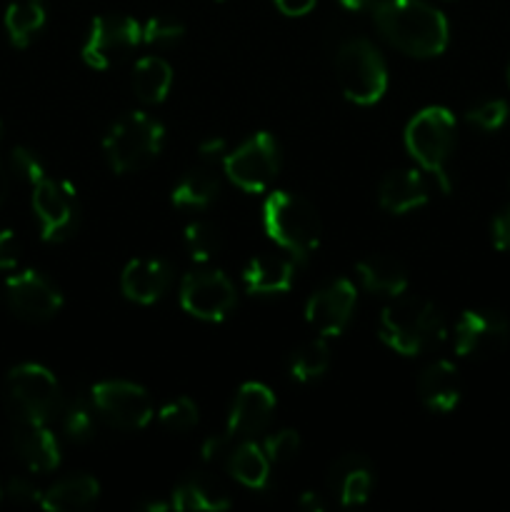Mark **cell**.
I'll use <instances>...</instances> for the list:
<instances>
[{"label":"cell","mask_w":510,"mask_h":512,"mask_svg":"<svg viewBox=\"0 0 510 512\" xmlns=\"http://www.w3.org/2000/svg\"><path fill=\"white\" fill-rule=\"evenodd\" d=\"M373 20L393 48L413 58H435L448 48V20L423 0H378Z\"/></svg>","instance_id":"cell-1"},{"label":"cell","mask_w":510,"mask_h":512,"mask_svg":"<svg viewBox=\"0 0 510 512\" xmlns=\"http://www.w3.org/2000/svg\"><path fill=\"white\" fill-rule=\"evenodd\" d=\"M13 165L33 188V210L45 243H63L78 228V193L68 180H53L38 155L28 148L13 150Z\"/></svg>","instance_id":"cell-2"},{"label":"cell","mask_w":510,"mask_h":512,"mask_svg":"<svg viewBox=\"0 0 510 512\" xmlns=\"http://www.w3.org/2000/svg\"><path fill=\"white\" fill-rule=\"evenodd\" d=\"M380 338L395 353L413 358L445 338L443 315L430 300L398 295L380 315Z\"/></svg>","instance_id":"cell-3"},{"label":"cell","mask_w":510,"mask_h":512,"mask_svg":"<svg viewBox=\"0 0 510 512\" xmlns=\"http://www.w3.org/2000/svg\"><path fill=\"white\" fill-rule=\"evenodd\" d=\"M263 228L273 243L300 260L318 250L323 235V223L313 205L288 190H275L265 198Z\"/></svg>","instance_id":"cell-4"},{"label":"cell","mask_w":510,"mask_h":512,"mask_svg":"<svg viewBox=\"0 0 510 512\" xmlns=\"http://www.w3.org/2000/svg\"><path fill=\"white\" fill-rule=\"evenodd\" d=\"M455 130V115L440 105L420 110L405 128V148L425 173L438 180L443 193H450L448 160L455 148Z\"/></svg>","instance_id":"cell-5"},{"label":"cell","mask_w":510,"mask_h":512,"mask_svg":"<svg viewBox=\"0 0 510 512\" xmlns=\"http://www.w3.org/2000/svg\"><path fill=\"white\" fill-rule=\"evenodd\" d=\"M335 75L345 98L355 105H373L388 90V68L370 40L353 38L335 53Z\"/></svg>","instance_id":"cell-6"},{"label":"cell","mask_w":510,"mask_h":512,"mask_svg":"<svg viewBox=\"0 0 510 512\" xmlns=\"http://www.w3.org/2000/svg\"><path fill=\"white\" fill-rule=\"evenodd\" d=\"M165 130L153 115L128 113L108 130L103 140L105 158L115 173H130L148 165L160 153Z\"/></svg>","instance_id":"cell-7"},{"label":"cell","mask_w":510,"mask_h":512,"mask_svg":"<svg viewBox=\"0 0 510 512\" xmlns=\"http://www.w3.org/2000/svg\"><path fill=\"white\" fill-rule=\"evenodd\" d=\"M5 400L18 423H48L60 410V383L48 368L23 363L10 370Z\"/></svg>","instance_id":"cell-8"},{"label":"cell","mask_w":510,"mask_h":512,"mask_svg":"<svg viewBox=\"0 0 510 512\" xmlns=\"http://www.w3.org/2000/svg\"><path fill=\"white\" fill-rule=\"evenodd\" d=\"M223 170L245 193H265L280 170L278 140L270 133H255L223 158Z\"/></svg>","instance_id":"cell-9"},{"label":"cell","mask_w":510,"mask_h":512,"mask_svg":"<svg viewBox=\"0 0 510 512\" xmlns=\"http://www.w3.org/2000/svg\"><path fill=\"white\" fill-rule=\"evenodd\" d=\"M143 43V25L128 15H100L90 25L83 45V60L90 68H113L133 48Z\"/></svg>","instance_id":"cell-10"},{"label":"cell","mask_w":510,"mask_h":512,"mask_svg":"<svg viewBox=\"0 0 510 512\" xmlns=\"http://www.w3.org/2000/svg\"><path fill=\"white\" fill-rule=\"evenodd\" d=\"M238 303L233 283L220 270H195L180 283V305L193 318L220 323Z\"/></svg>","instance_id":"cell-11"},{"label":"cell","mask_w":510,"mask_h":512,"mask_svg":"<svg viewBox=\"0 0 510 512\" xmlns=\"http://www.w3.org/2000/svg\"><path fill=\"white\" fill-rule=\"evenodd\" d=\"M95 410L108 423L123 430H143L153 420V403L140 385L125 380H105L90 390Z\"/></svg>","instance_id":"cell-12"},{"label":"cell","mask_w":510,"mask_h":512,"mask_svg":"<svg viewBox=\"0 0 510 512\" xmlns=\"http://www.w3.org/2000/svg\"><path fill=\"white\" fill-rule=\"evenodd\" d=\"M508 318L498 310H465L455 323V353L460 358H490L508 345Z\"/></svg>","instance_id":"cell-13"},{"label":"cell","mask_w":510,"mask_h":512,"mask_svg":"<svg viewBox=\"0 0 510 512\" xmlns=\"http://www.w3.org/2000/svg\"><path fill=\"white\" fill-rule=\"evenodd\" d=\"M8 303L15 310V315L30 323H43L50 320L60 308H63V295L38 270H20L10 275L8 283Z\"/></svg>","instance_id":"cell-14"},{"label":"cell","mask_w":510,"mask_h":512,"mask_svg":"<svg viewBox=\"0 0 510 512\" xmlns=\"http://www.w3.org/2000/svg\"><path fill=\"white\" fill-rule=\"evenodd\" d=\"M355 300H358L355 285L348 278H338L330 285H325V288H320L308 300V305H305V320L323 338H338L348 328L350 318H353Z\"/></svg>","instance_id":"cell-15"},{"label":"cell","mask_w":510,"mask_h":512,"mask_svg":"<svg viewBox=\"0 0 510 512\" xmlns=\"http://www.w3.org/2000/svg\"><path fill=\"white\" fill-rule=\"evenodd\" d=\"M275 413V395L268 385L263 383H245L240 385L235 395L233 410L228 418V438H255L268 428Z\"/></svg>","instance_id":"cell-16"},{"label":"cell","mask_w":510,"mask_h":512,"mask_svg":"<svg viewBox=\"0 0 510 512\" xmlns=\"http://www.w3.org/2000/svg\"><path fill=\"white\" fill-rule=\"evenodd\" d=\"M170 285V268L168 263L158 258H138L125 265L120 275V288L123 295L133 303L153 305L155 300L163 298V293Z\"/></svg>","instance_id":"cell-17"},{"label":"cell","mask_w":510,"mask_h":512,"mask_svg":"<svg viewBox=\"0 0 510 512\" xmlns=\"http://www.w3.org/2000/svg\"><path fill=\"white\" fill-rule=\"evenodd\" d=\"M328 485L333 493H338L340 505H345V508L363 505L373 490V468L363 455H343L330 468Z\"/></svg>","instance_id":"cell-18"},{"label":"cell","mask_w":510,"mask_h":512,"mask_svg":"<svg viewBox=\"0 0 510 512\" xmlns=\"http://www.w3.org/2000/svg\"><path fill=\"white\" fill-rule=\"evenodd\" d=\"M430 190L420 170H395L388 173L380 183L378 200L380 208L393 215H403L408 210L420 208L428 203Z\"/></svg>","instance_id":"cell-19"},{"label":"cell","mask_w":510,"mask_h":512,"mask_svg":"<svg viewBox=\"0 0 510 512\" xmlns=\"http://www.w3.org/2000/svg\"><path fill=\"white\" fill-rule=\"evenodd\" d=\"M15 453L33 473H50L60 465V445L45 423H18Z\"/></svg>","instance_id":"cell-20"},{"label":"cell","mask_w":510,"mask_h":512,"mask_svg":"<svg viewBox=\"0 0 510 512\" xmlns=\"http://www.w3.org/2000/svg\"><path fill=\"white\" fill-rule=\"evenodd\" d=\"M418 393L433 413H450L460 403L458 368L448 360L428 365L418 380Z\"/></svg>","instance_id":"cell-21"},{"label":"cell","mask_w":510,"mask_h":512,"mask_svg":"<svg viewBox=\"0 0 510 512\" xmlns=\"http://www.w3.org/2000/svg\"><path fill=\"white\" fill-rule=\"evenodd\" d=\"M293 278V260L283 258V255H258L243 270V283L253 295L288 293Z\"/></svg>","instance_id":"cell-22"},{"label":"cell","mask_w":510,"mask_h":512,"mask_svg":"<svg viewBox=\"0 0 510 512\" xmlns=\"http://www.w3.org/2000/svg\"><path fill=\"white\" fill-rule=\"evenodd\" d=\"M355 270H358L363 288L375 295L398 298L408 290V270L400 260L390 258V255H368L355 265Z\"/></svg>","instance_id":"cell-23"},{"label":"cell","mask_w":510,"mask_h":512,"mask_svg":"<svg viewBox=\"0 0 510 512\" xmlns=\"http://www.w3.org/2000/svg\"><path fill=\"white\" fill-rule=\"evenodd\" d=\"M100 483L90 475H75V478H65L40 493L38 505L50 512H65V510H85L98 500Z\"/></svg>","instance_id":"cell-24"},{"label":"cell","mask_w":510,"mask_h":512,"mask_svg":"<svg viewBox=\"0 0 510 512\" xmlns=\"http://www.w3.org/2000/svg\"><path fill=\"white\" fill-rule=\"evenodd\" d=\"M170 85H173V68L160 55H145L135 63L133 88L143 103L158 105L168 98Z\"/></svg>","instance_id":"cell-25"},{"label":"cell","mask_w":510,"mask_h":512,"mask_svg":"<svg viewBox=\"0 0 510 512\" xmlns=\"http://www.w3.org/2000/svg\"><path fill=\"white\" fill-rule=\"evenodd\" d=\"M230 475L250 490H265L270 483V458L253 440H243L228 460Z\"/></svg>","instance_id":"cell-26"},{"label":"cell","mask_w":510,"mask_h":512,"mask_svg":"<svg viewBox=\"0 0 510 512\" xmlns=\"http://www.w3.org/2000/svg\"><path fill=\"white\" fill-rule=\"evenodd\" d=\"M220 193V180L213 170L208 168H198V170H190L188 175L180 178V183L173 188V200L175 208H183V210H203L218 198Z\"/></svg>","instance_id":"cell-27"},{"label":"cell","mask_w":510,"mask_h":512,"mask_svg":"<svg viewBox=\"0 0 510 512\" xmlns=\"http://www.w3.org/2000/svg\"><path fill=\"white\" fill-rule=\"evenodd\" d=\"M175 510H228L233 505V500L228 498L223 488H218L215 483L205 478H193L185 480L183 485H178L170 500Z\"/></svg>","instance_id":"cell-28"},{"label":"cell","mask_w":510,"mask_h":512,"mask_svg":"<svg viewBox=\"0 0 510 512\" xmlns=\"http://www.w3.org/2000/svg\"><path fill=\"white\" fill-rule=\"evenodd\" d=\"M45 25L43 0H15L5 13V28H8L10 43L15 48H28L30 40L40 33Z\"/></svg>","instance_id":"cell-29"},{"label":"cell","mask_w":510,"mask_h":512,"mask_svg":"<svg viewBox=\"0 0 510 512\" xmlns=\"http://www.w3.org/2000/svg\"><path fill=\"white\" fill-rule=\"evenodd\" d=\"M330 368V348L325 343V338L310 340L303 348L295 350V355L290 358V378L298 380V383H313L320 375H325V370Z\"/></svg>","instance_id":"cell-30"},{"label":"cell","mask_w":510,"mask_h":512,"mask_svg":"<svg viewBox=\"0 0 510 512\" xmlns=\"http://www.w3.org/2000/svg\"><path fill=\"white\" fill-rule=\"evenodd\" d=\"M185 248L195 263H208L220 250V233L210 223L195 220L185 228Z\"/></svg>","instance_id":"cell-31"},{"label":"cell","mask_w":510,"mask_h":512,"mask_svg":"<svg viewBox=\"0 0 510 512\" xmlns=\"http://www.w3.org/2000/svg\"><path fill=\"white\" fill-rule=\"evenodd\" d=\"M93 398H73L63 408V430L70 440H88L95 430Z\"/></svg>","instance_id":"cell-32"},{"label":"cell","mask_w":510,"mask_h":512,"mask_svg":"<svg viewBox=\"0 0 510 512\" xmlns=\"http://www.w3.org/2000/svg\"><path fill=\"white\" fill-rule=\"evenodd\" d=\"M158 418L163 428H168L170 433H185V430L198 425V405L190 398H175L160 408Z\"/></svg>","instance_id":"cell-33"},{"label":"cell","mask_w":510,"mask_h":512,"mask_svg":"<svg viewBox=\"0 0 510 512\" xmlns=\"http://www.w3.org/2000/svg\"><path fill=\"white\" fill-rule=\"evenodd\" d=\"M185 35V28L168 18H150L143 25V43L148 45H175Z\"/></svg>","instance_id":"cell-34"},{"label":"cell","mask_w":510,"mask_h":512,"mask_svg":"<svg viewBox=\"0 0 510 512\" xmlns=\"http://www.w3.org/2000/svg\"><path fill=\"white\" fill-rule=\"evenodd\" d=\"M263 450L270 458V463H288V460H293L298 455L300 435L295 430H280V433L265 438Z\"/></svg>","instance_id":"cell-35"},{"label":"cell","mask_w":510,"mask_h":512,"mask_svg":"<svg viewBox=\"0 0 510 512\" xmlns=\"http://www.w3.org/2000/svg\"><path fill=\"white\" fill-rule=\"evenodd\" d=\"M508 118V103L505 100H485L468 110V120L480 130H498Z\"/></svg>","instance_id":"cell-36"},{"label":"cell","mask_w":510,"mask_h":512,"mask_svg":"<svg viewBox=\"0 0 510 512\" xmlns=\"http://www.w3.org/2000/svg\"><path fill=\"white\" fill-rule=\"evenodd\" d=\"M20 260V245L13 230H0V270H13Z\"/></svg>","instance_id":"cell-37"},{"label":"cell","mask_w":510,"mask_h":512,"mask_svg":"<svg viewBox=\"0 0 510 512\" xmlns=\"http://www.w3.org/2000/svg\"><path fill=\"white\" fill-rule=\"evenodd\" d=\"M493 243L495 248L508 253L510 250V205L505 210H500L493 220Z\"/></svg>","instance_id":"cell-38"},{"label":"cell","mask_w":510,"mask_h":512,"mask_svg":"<svg viewBox=\"0 0 510 512\" xmlns=\"http://www.w3.org/2000/svg\"><path fill=\"white\" fill-rule=\"evenodd\" d=\"M8 495L13 500H18V503H33V500H35V503H38V500H40L38 490H35L33 485H30L25 478H13V480H10V483H8Z\"/></svg>","instance_id":"cell-39"},{"label":"cell","mask_w":510,"mask_h":512,"mask_svg":"<svg viewBox=\"0 0 510 512\" xmlns=\"http://www.w3.org/2000/svg\"><path fill=\"white\" fill-rule=\"evenodd\" d=\"M228 440H230L228 433H225V435H210V438L203 443V448H200L205 463H210V460L218 458V455L225 450V445H228Z\"/></svg>","instance_id":"cell-40"},{"label":"cell","mask_w":510,"mask_h":512,"mask_svg":"<svg viewBox=\"0 0 510 512\" xmlns=\"http://www.w3.org/2000/svg\"><path fill=\"white\" fill-rule=\"evenodd\" d=\"M275 5L280 8V13L285 15H305L315 8V0H275Z\"/></svg>","instance_id":"cell-41"},{"label":"cell","mask_w":510,"mask_h":512,"mask_svg":"<svg viewBox=\"0 0 510 512\" xmlns=\"http://www.w3.org/2000/svg\"><path fill=\"white\" fill-rule=\"evenodd\" d=\"M198 150H200V155H203V158H208V160H218V158H225V155H228L223 138L203 140Z\"/></svg>","instance_id":"cell-42"},{"label":"cell","mask_w":510,"mask_h":512,"mask_svg":"<svg viewBox=\"0 0 510 512\" xmlns=\"http://www.w3.org/2000/svg\"><path fill=\"white\" fill-rule=\"evenodd\" d=\"M300 508L308 510V512H323L325 503H323V498H320V495L303 493V495H300Z\"/></svg>","instance_id":"cell-43"},{"label":"cell","mask_w":510,"mask_h":512,"mask_svg":"<svg viewBox=\"0 0 510 512\" xmlns=\"http://www.w3.org/2000/svg\"><path fill=\"white\" fill-rule=\"evenodd\" d=\"M340 5L358 13V10H365V8H370V5H375V0H340Z\"/></svg>","instance_id":"cell-44"},{"label":"cell","mask_w":510,"mask_h":512,"mask_svg":"<svg viewBox=\"0 0 510 512\" xmlns=\"http://www.w3.org/2000/svg\"><path fill=\"white\" fill-rule=\"evenodd\" d=\"M8 198V175H5V168L3 163H0V203Z\"/></svg>","instance_id":"cell-45"},{"label":"cell","mask_w":510,"mask_h":512,"mask_svg":"<svg viewBox=\"0 0 510 512\" xmlns=\"http://www.w3.org/2000/svg\"><path fill=\"white\" fill-rule=\"evenodd\" d=\"M508 83H510V68H508Z\"/></svg>","instance_id":"cell-46"},{"label":"cell","mask_w":510,"mask_h":512,"mask_svg":"<svg viewBox=\"0 0 510 512\" xmlns=\"http://www.w3.org/2000/svg\"><path fill=\"white\" fill-rule=\"evenodd\" d=\"M0 498H3V490H0Z\"/></svg>","instance_id":"cell-47"}]
</instances>
